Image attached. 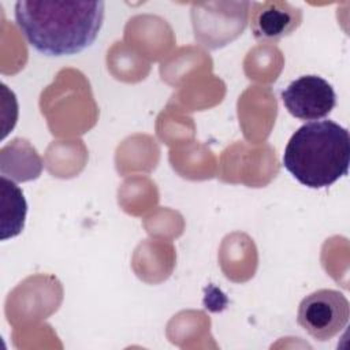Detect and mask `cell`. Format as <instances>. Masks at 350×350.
I'll return each instance as SVG.
<instances>
[{
  "instance_id": "cell-5",
  "label": "cell",
  "mask_w": 350,
  "mask_h": 350,
  "mask_svg": "<svg viewBox=\"0 0 350 350\" xmlns=\"http://www.w3.org/2000/svg\"><path fill=\"white\" fill-rule=\"evenodd\" d=\"M250 29L257 40L276 41L290 36L302 22L299 7L288 1L252 3Z\"/></svg>"
},
{
  "instance_id": "cell-6",
  "label": "cell",
  "mask_w": 350,
  "mask_h": 350,
  "mask_svg": "<svg viewBox=\"0 0 350 350\" xmlns=\"http://www.w3.org/2000/svg\"><path fill=\"white\" fill-rule=\"evenodd\" d=\"M1 176H10L14 182L31 180L40 176L42 161L29 141L15 138L0 152Z\"/></svg>"
},
{
  "instance_id": "cell-1",
  "label": "cell",
  "mask_w": 350,
  "mask_h": 350,
  "mask_svg": "<svg viewBox=\"0 0 350 350\" xmlns=\"http://www.w3.org/2000/svg\"><path fill=\"white\" fill-rule=\"evenodd\" d=\"M104 7V1H18L14 11L19 30L37 52L66 56L94 42Z\"/></svg>"
},
{
  "instance_id": "cell-4",
  "label": "cell",
  "mask_w": 350,
  "mask_h": 350,
  "mask_svg": "<svg viewBox=\"0 0 350 350\" xmlns=\"http://www.w3.org/2000/svg\"><path fill=\"white\" fill-rule=\"evenodd\" d=\"M286 109L299 120H320L336 104V94L331 83L319 75H302L293 81L283 92Z\"/></svg>"
},
{
  "instance_id": "cell-7",
  "label": "cell",
  "mask_w": 350,
  "mask_h": 350,
  "mask_svg": "<svg viewBox=\"0 0 350 350\" xmlns=\"http://www.w3.org/2000/svg\"><path fill=\"white\" fill-rule=\"evenodd\" d=\"M27 204L19 186L7 176L0 178V238L7 241L21 234Z\"/></svg>"
},
{
  "instance_id": "cell-2",
  "label": "cell",
  "mask_w": 350,
  "mask_h": 350,
  "mask_svg": "<svg viewBox=\"0 0 350 350\" xmlns=\"http://www.w3.org/2000/svg\"><path fill=\"white\" fill-rule=\"evenodd\" d=\"M350 164V135L334 120H314L302 124L288 139L284 168L304 186L323 189L347 175Z\"/></svg>"
},
{
  "instance_id": "cell-3",
  "label": "cell",
  "mask_w": 350,
  "mask_h": 350,
  "mask_svg": "<svg viewBox=\"0 0 350 350\" xmlns=\"http://www.w3.org/2000/svg\"><path fill=\"white\" fill-rule=\"evenodd\" d=\"M350 305L338 290L320 288L306 295L298 308V324L316 340L325 342L347 324Z\"/></svg>"
}]
</instances>
